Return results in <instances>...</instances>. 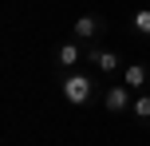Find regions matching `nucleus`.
Returning a JSON list of instances; mask_svg holds the SVG:
<instances>
[{"mask_svg": "<svg viewBox=\"0 0 150 146\" xmlns=\"http://www.w3.org/2000/svg\"><path fill=\"white\" fill-rule=\"evenodd\" d=\"M59 95H63V103H71V107H83V103L95 95V83H91V75H63V83H59Z\"/></svg>", "mask_w": 150, "mask_h": 146, "instance_id": "nucleus-1", "label": "nucleus"}, {"mask_svg": "<svg viewBox=\"0 0 150 146\" xmlns=\"http://www.w3.org/2000/svg\"><path fill=\"white\" fill-rule=\"evenodd\" d=\"M87 55V47H83V39H63V44H55V51H52V59H55V67L59 71H75L79 67V59Z\"/></svg>", "mask_w": 150, "mask_h": 146, "instance_id": "nucleus-2", "label": "nucleus"}, {"mask_svg": "<svg viewBox=\"0 0 150 146\" xmlns=\"http://www.w3.org/2000/svg\"><path fill=\"white\" fill-rule=\"evenodd\" d=\"M103 107H107V115H127V111L134 107V95H130V87H127V83H115L111 91L103 95Z\"/></svg>", "mask_w": 150, "mask_h": 146, "instance_id": "nucleus-3", "label": "nucleus"}, {"mask_svg": "<svg viewBox=\"0 0 150 146\" xmlns=\"http://www.w3.org/2000/svg\"><path fill=\"white\" fill-rule=\"evenodd\" d=\"M103 28H107V24L99 20V16H91V12H87V16H79V20L71 24V36H75V39H83V44H91L95 36H103Z\"/></svg>", "mask_w": 150, "mask_h": 146, "instance_id": "nucleus-4", "label": "nucleus"}, {"mask_svg": "<svg viewBox=\"0 0 150 146\" xmlns=\"http://www.w3.org/2000/svg\"><path fill=\"white\" fill-rule=\"evenodd\" d=\"M122 83L130 91H150V67L146 63H127L122 67Z\"/></svg>", "mask_w": 150, "mask_h": 146, "instance_id": "nucleus-5", "label": "nucleus"}, {"mask_svg": "<svg viewBox=\"0 0 150 146\" xmlns=\"http://www.w3.org/2000/svg\"><path fill=\"white\" fill-rule=\"evenodd\" d=\"M87 59L95 63V67L103 71V75H115V71H119V55H115V51H107V47H95V44H87Z\"/></svg>", "mask_w": 150, "mask_h": 146, "instance_id": "nucleus-6", "label": "nucleus"}, {"mask_svg": "<svg viewBox=\"0 0 150 146\" xmlns=\"http://www.w3.org/2000/svg\"><path fill=\"white\" fill-rule=\"evenodd\" d=\"M130 115H134L138 123H150V91L134 95V107H130Z\"/></svg>", "mask_w": 150, "mask_h": 146, "instance_id": "nucleus-7", "label": "nucleus"}, {"mask_svg": "<svg viewBox=\"0 0 150 146\" xmlns=\"http://www.w3.org/2000/svg\"><path fill=\"white\" fill-rule=\"evenodd\" d=\"M130 28H134L138 36H150V4H146V8H138V12L130 16Z\"/></svg>", "mask_w": 150, "mask_h": 146, "instance_id": "nucleus-8", "label": "nucleus"}, {"mask_svg": "<svg viewBox=\"0 0 150 146\" xmlns=\"http://www.w3.org/2000/svg\"><path fill=\"white\" fill-rule=\"evenodd\" d=\"M146 4H150V0H146Z\"/></svg>", "mask_w": 150, "mask_h": 146, "instance_id": "nucleus-9", "label": "nucleus"}]
</instances>
